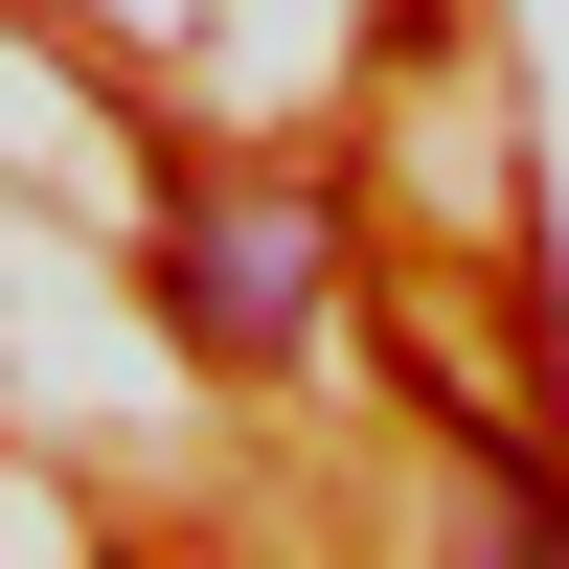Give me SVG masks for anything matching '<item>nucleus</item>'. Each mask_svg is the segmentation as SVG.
<instances>
[{
	"mask_svg": "<svg viewBox=\"0 0 569 569\" xmlns=\"http://www.w3.org/2000/svg\"><path fill=\"white\" fill-rule=\"evenodd\" d=\"M297 297H319V228H297V206H160V319H182L206 365H273Z\"/></svg>",
	"mask_w": 569,
	"mask_h": 569,
	"instance_id": "f257e3e1",
	"label": "nucleus"
}]
</instances>
